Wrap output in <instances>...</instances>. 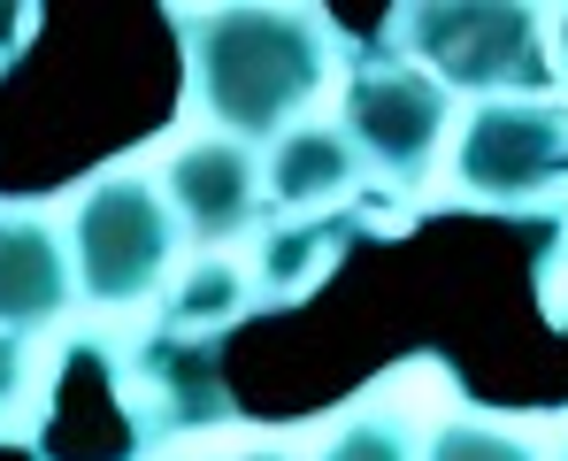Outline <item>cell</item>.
Listing matches in <instances>:
<instances>
[{
	"mask_svg": "<svg viewBox=\"0 0 568 461\" xmlns=\"http://www.w3.org/2000/svg\"><path fill=\"white\" fill-rule=\"evenodd\" d=\"M115 400L139 447H170V439H200V431H231L239 400L223 384V354L207 339H170L146 331L123 362H115Z\"/></svg>",
	"mask_w": 568,
	"mask_h": 461,
	"instance_id": "6",
	"label": "cell"
},
{
	"mask_svg": "<svg viewBox=\"0 0 568 461\" xmlns=\"http://www.w3.org/2000/svg\"><path fill=\"white\" fill-rule=\"evenodd\" d=\"M170 461H200V454H170Z\"/></svg>",
	"mask_w": 568,
	"mask_h": 461,
	"instance_id": "18",
	"label": "cell"
},
{
	"mask_svg": "<svg viewBox=\"0 0 568 461\" xmlns=\"http://www.w3.org/2000/svg\"><path fill=\"white\" fill-rule=\"evenodd\" d=\"M62 247H70V277H78V308L123 315V308L162 300V284L178 277V254H185V231H178L154 170L115 162V170L78 178L70 216H62Z\"/></svg>",
	"mask_w": 568,
	"mask_h": 461,
	"instance_id": "2",
	"label": "cell"
},
{
	"mask_svg": "<svg viewBox=\"0 0 568 461\" xmlns=\"http://www.w3.org/2000/svg\"><path fill=\"white\" fill-rule=\"evenodd\" d=\"M170 31L185 54L192 116L239 147H277L292 123H307L338 62V39L315 8H270V0L170 8Z\"/></svg>",
	"mask_w": 568,
	"mask_h": 461,
	"instance_id": "1",
	"label": "cell"
},
{
	"mask_svg": "<svg viewBox=\"0 0 568 461\" xmlns=\"http://www.w3.org/2000/svg\"><path fill=\"white\" fill-rule=\"evenodd\" d=\"M47 415V377L31 362V339H0V439H31Z\"/></svg>",
	"mask_w": 568,
	"mask_h": 461,
	"instance_id": "14",
	"label": "cell"
},
{
	"mask_svg": "<svg viewBox=\"0 0 568 461\" xmlns=\"http://www.w3.org/2000/svg\"><path fill=\"white\" fill-rule=\"evenodd\" d=\"M246 315H262V300H254V277L239 254H192L178 262V277L162 284V308H154V331H170V339H223L231 323H246Z\"/></svg>",
	"mask_w": 568,
	"mask_h": 461,
	"instance_id": "11",
	"label": "cell"
},
{
	"mask_svg": "<svg viewBox=\"0 0 568 461\" xmlns=\"http://www.w3.org/2000/svg\"><path fill=\"white\" fill-rule=\"evenodd\" d=\"M554 461H568V447H561V454H554Z\"/></svg>",
	"mask_w": 568,
	"mask_h": 461,
	"instance_id": "19",
	"label": "cell"
},
{
	"mask_svg": "<svg viewBox=\"0 0 568 461\" xmlns=\"http://www.w3.org/2000/svg\"><path fill=\"white\" fill-rule=\"evenodd\" d=\"M554 70H561V78H568V8H561V16H554Z\"/></svg>",
	"mask_w": 568,
	"mask_h": 461,
	"instance_id": "17",
	"label": "cell"
},
{
	"mask_svg": "<svg viewBox=\"0 0 568 461\" xmlns=\"http://www.w3.org/2000/svg\"><path fill=\"white\" fill-rule=\"evenodd\" d=\"M338 131H346V147L362 154V170H377V178H392V184H423L430 162L446 154L454 100L430 86L423 70H407L399 54H369V62L346 70Z\"/></svg>",
	"mask_w": 568,
	"mask_h": 461,
	"instance_id": "5",
	"label": "cell"
},
{
	"mask_svg": "<svg viewBox=\"0 0 568 461\" xmlns=\"http://www.w3.org/2000/svg\"><path fill=\"white\" fill-rule=\"evenodd\" d=\"M369 231V216H354V208H338V216H277L262 239H254V300L262 308H300L323 277L346 262V247Z\"/></svg>",
	"mask_w": 568,
	"mask_h": 461,
	"instance_id": "10",
	"label": "cell"
},
{
	"mask_svg": "<svg viewBox=\"0 0 568 461\" xmlns=\"http://www.w3.org/2000/svg\"><path fill=\"white\" fill-rule=\"evenodd\" d=\"M454 184L469 208L538 216L568 200V100H476L454 131Z\"/></svg>",
	"mask_w": 568,
	"mask_h": 461,
	"instance_id": "4",
	"label": "cell"
},
{
	"mask_svg": "<svg viewBox=\"0 0 568 461\" xmlns=\"http://www.w3.org/2000/svg\"><path fill=\"white\" fill-rule=\"evenodd\" d=\"M415 461H546L515 423H484V415H446Z\"/></svg>",
	"mask_w": 568,
	"mask_h": 461,
	"instance_id": "13",
	"label": "cell"
},
{
	"mask_svg": "<svg viewBox=\"0 0 568 461\" xmlns=\"http://www.w3.org/2000/svg\"><path fill=\"white\" fill-rule=\"evenodd\" d=\"M78 308L62 223L39 208H0V339H39Z\"/></svg>",
	"mask_w": 568,
	"mask_h": 461,
	"instance_id": "8",
	"label": "cell"
},
{
	"mask_svg": "<svg viewBox=\"0 0 568 461\" xmlns=\"http://www.w3.org/2000/svg\"><path fill=\"white\" fill-rule=\"evenodd\" d=\"M154 184H162L178 231H185L200 254H223V247L246 239V231L262 223V208H270V200H262V162H254V147L215 139V131L170 147V162L154 170Z\"/></svg>",
	"mask_w": 568,
	"mask_h": 461,
	"instance_id": "7",
	"label": "cell"
},
{
	"mask_svg": "<svg viewBox=\"0 0 568 461\" xmlns=\"http://www.w3.org/2000/svg\"><path fill=\"white\" fill-rule=\"evenodd\" d=\"M262 200L277 216H338L362 200V154L338 123H292L262 162Z\"/></svg>",
	"mask_w": 568,
	"mask_h": 461,
	"instance_id": "9",
	"label": "cell"
},
{
	"mask_svg": "<svg viewBox=\"0 0 568 461\" xmlns=\"http://www.w3.org/2000/svg\"><path fill=\"white\" fill-rule=\"evenodd\" d=\"M231 461H300V454H284L277 439H262V447H239V454H231Z\"/></svg>",
	"mask_w": 568,
	"mask_h": 461,
	"instance_id": "16",
	"label": "cell"
},
{
	"mask_svg": "<svg viewBox=\"0 0 568 461\" xmlns=\"http://www.w3.org/2000/svg\"><path fill=\"white\" fill-rule=\"evenodd\" d=\"M423 454V439L392 415V408H354V415H338L331 431H323V447L315 461H415Z\"/></svg>",
	"mask_w": 568,
	"mask_h": 461,
	"instance_id": "12",
	"label": "cell"
},
{
	"mask_svg": "<svg viewBox=\"0 0 568 461\" xmlns=\"http://www.w3.org/2000/svg\"><path fill=\"white\" fill-rule=\"evenodd\" d=\"M31 31H39V16H23V8H16V16H0V78L16 70V54L31 47Z\"/></svg>",
	"mask_w": 568,
	"mask_h": 461,
	"instance_id": "15",
	"label": "cell"
},
{
	"mask_svg": "<svg viewBox=\"0 0 568 461\" xmlns=\"http://www.w3.org/2000/svg\"><path fill=\"white\" fill-rule=\"evenodd\" d=\"M392 54L446 100H538L554 78L546 23L523 0H407L392 16Z\"/></svg>",
	"mask_w": 568,
	"mask_h": 461,
	"instance_id": "3",
	"label": "cell"
}]
</instances>
